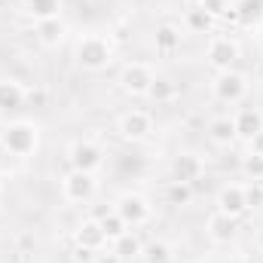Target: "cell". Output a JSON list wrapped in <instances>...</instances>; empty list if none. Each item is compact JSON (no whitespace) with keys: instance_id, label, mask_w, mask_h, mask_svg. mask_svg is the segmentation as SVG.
Returning <instances> with one entry per match:
<instances>
[{"instance_id":"1","label":"cell","mask_w":263,"mask_h":263,"mask_svg":"<svg viewBox=\"0 0 263 263\" xmlns=\"http://www.w3.org/2000/svg\"><path fill=\"white\" fill-rule=\"evenodd\" d=\"M73 62L89 73L107 70L114 65V40L104 34H83L73 46Z\"/></svg>"},{"instance_id":"2","label":"cell","mask_w":263,"mask_h":263,"mask_svg":"<svg viewBox=\"0 0 263 263\" xmlns=\"http://www.w3.org/2000/svg\"><path fill=\"white\" fill-rule=\"evenodd\" d=\"M0 141H3V147H6L9 156L28 159L40 147V126L31 123V120H15V123H9L6 129L0 132Z\"/></svg>"},{"instance_id":"3","label":"cell","mask_w":263,"mask_h":263,"mask_svg":"<svg viewBox=\"0 0 263 263\" xmlns=\"http://www.w3.org/2000/svg\"><path fill=\"white\" fill-rule=\"evenodd\" d=\"M98 193V181L92 172H80V168H67L62 175V199L70 205H86Z\"/></svg>"},{"instance_id":"4","label":"cell","mask_w":263,"mask_h":263,"mask_svg":"<svg viewBox=\"0 0 263 263\" xmlns=\"http://www.w3.org/2000/svg\"><path fill=\"white\" fill-rule=\"evenodd\" d=\"M114 211L126 220L129 230H138V227H147L150 217H153V205L144 193H135V190H126L123 196H117L114 202Z\"/></svg>"},{"instance_id":"5","label":"cell","mask_w":263,"mask_h":263,"mask_svg":"<svg viewBox=\"0 0 263 263\" xmlns=\"http://www.w3.org/2000/svg\"><path fill=\"white\" fill-rule=\"evenodd\" d=\"M248 77L239 73V70H220L214 80H211V95L220 101V104H242L248 98Z\"/></svg>"},{"instance_id":"6","label":"cell","mask_w":263,"mask_h":263,"mask_svg":"<svg viewBox=\"0 0 263 263\" xmlns=\"http://www.w3.org/2000/svg\"><path fill=\"white\" fill-rule=\"evenodd\" d=\"M153 80H156V70L147 65V62H129V65H123L120 77H117L120 89L126 95H132V98H147Z\"/></svg>"},{"instance_id":"7","label":"cell","mask_w":263,"mask_h":263,"mask_svg":"<svg viewBox=\"0 0 263 263\" xmlns=\"http://www.w3.org/2000/svg\"><path fill=\"white\" fill-rule=\"evenodd\" d=\"M239 59H242V46L233 37H227V34H214L208 40V46H205V62L214 67L217 73L220 70H233V65Z\"/></svg>"},{"instance_id":"8","label":"cell","mask_w":263,"mask_h":263,"mask_svg":"<svg viewBox=\"0 0 263 263\" xmlns=\"http://www.w3.org/2000/svg\"><path fill=\"white\" fill-rule=\"evenodd\" d=\"M117 132H120V138L129 141V144L147 141V138L153 135V117H150V110H141V107L126 110V114L120 117V123H117Z\"/></svg>"},{"instance_id":"9","label":"cell","mask_w":263,"mask_h":263,"mask_svg":"<svg viewBox=\"0 0 263 263\" xmlns=\"http://www.w3.org/2000/svg\"><path fill=\"white\" fill-rule=\"evenodd\" d=\"M67 162L70 168H80V172H98L104 165V150L95 144V141H73L67 147Z\"/></svg>"},{"instance_id":"10","label":"cell","mask_w":263,"mask_h":263,"mask_svg":"<svg viewBox=\"0 0 263 263\" xmlns=\"http://www.w3.org/2000/svg\"><path fill=\"white\" fill-rule=\"evenodd\" d=\"M214 205H217L220 214L236 217V220H239L245 211H251V208H248V199H245V184H223V187L217 190V196H214Z\"/></svg>"},{"instance_id":"11","label":"cell","mask_w":263,"mask_h":263,"mask_svg":"<svg viewBox=\"0 0 263 263\" xmlns=\"http://www.w3.org/2000/svg\"><path fill=\"white\" fill-rule=\"evenodd\" d=\"M73 245L98 254V251H104L110 242H107V236H104L101 223H98L95 217H86V220H80V223H77V230H73Z\"/></svg>"},{"instance_id":"12","label":"cell","mask_w":263,"mask_h":263,"mask_svg":"<svg viewBox=\"0 0 263 263\" xmlns=\"http://www.w3.org/2000/svg\"><path fill=\"white\" fill-rule=\"evenodd\" d=\"M205 236H208V242H214V245H230V242L239 236V220H236V217H227V214H220V211H214V214H208V220H205Z\"/></svg>"},{"instance_id":"13","label":"cell","mask_w":263,"mask_h":263,"mask_svg":"<svg viewBox=\"0 0 263 263\" xmlns=\"http://www.w3.org/2000/svg\"><path fill=\"white\" fill-rule=\"evenodd\" d=\"M202 172H205V162H202V156H199V153L184 150V153H178V156L172 159V181L193 184V181L202 178Z\"/></svg>"},{"instance_id":"14","label":"cell","mask_w":263,"mask_h":263,"mask_svg":"<svg viewBox=\"0 0 263 263\" xmlns=\"http://www.w3.org/2000/svg\"><path fill=\"white\" fill-rule=\"evenodd\" d=\"M233 123H236V135L242 141H251L263 129V110L260 107H239L236 117H233Z\"/></svg>"},{"instance_id":"15","label":"cell","mask_w":263,"mask_h":263,"mask_svg":"<svg viewBox=\"0 0 263 263\" xmlns=\"http://www.w3.org/2000/svg\"><path fill=\"white\" fill-rule=\"evenodd\" d=\"M34 34H37V40L46 49H55L67 37V25L62 22V15L59 18H46V22H34Z\"/></svg>"},{"instance_id":"16","label":"cell","mask_w":263,"mask_h":263,"mask_svg":"<svg viewBox=\"0 0 263 263\" xmlns=\"http://www.w3.org/2000/svg\"><path fill=\"white\" fill-rule=\"evenodd\" d=\"M28 101V89L15 80H0V114H12L18 107H25Z\"/></svg>"},{"instance_id":"17","label":"cell","mask_w":263,"mask_h":263,"mask_svg":"<svg viewBox=\"0 0 263 263\" xmlns=\"http://www.w3.org/2000/svg\"><path fill=\"white\" fill-rule=\"evenodd\" d=\"M233 9H236V28L242 31H251L263 22V0H239L233 3Z\"/></svg>"},{"instance_id":"18","label":"cell","mask_w":263,"mask_h":263,"mask_svg":"<svg viewBox=\"0 0 263 263\" xmlns=\"http://www.w3.org/2000/svg\"><path fill=\"white\" fill-rule=\"evenodd\" d=\"M181 28H175V25H159L156 28V34H153V46H156V52L159 55H175L178 49H181Z\"/></svg>"},{"instance_id":"19","label":"cell","mask_w":263,"mask_h":263,"mask_svg":"<svg viewBox=\"0 0 263 263\" xmlns=\"http://www.w3.org/2000/svg\"><path fill=\"white\" fill-rule=\"evenodd\" d=\"M208 138H211V144H217V147H230L233 141H239L233 117H214V120L208 123Z\"/></svg>"},{"instance_id":"20","label":"cell","mask_w":263,"mask_h":263,"mask_svg":"<svg viewBox=\"0 0 263 263\" xmlns=\"http://www.w3.org/2000/svg\"><path fill=\"white\" fill-rule=\"evenodd\" d=\"M22 12L31 15L34 22L59 18L62 15V0H22Z\"/></svg>"},{"instance_id":"21","label":"cell","mask_w":263,"mask_h":263,"mask_svg":"<svg viewBox=\"0 0 263 263\" xmlns=\"http://www.w3.org/2000/svg\"><path fill=\"white\" fill-rule=\"evenodd\" d=\"M184 28H187L190 34H211V31L217 28V18H214L211 12H205L202 6H190V9L184 12Z\"/></svg>"},{"instance_id":"22","label":"cell","mask_w":263,"mask_h":263,"mask_svg":"<svg viewBox=\"0 0 263 263\" xmlns=\"http://www.w3.org/2000/svg\"><path fill=\"white\" fill-rule=\"evenodd\" d=\"M141 263H172L175 260V251H172V245L165 242V239H153V242H147L144 248H141Z\"/></svg>"},{"instance_id":"23","label":"cell","mask_w":263,"mask_h":263,"mask_svg":"<svg viewBox=\"0 0 263 263\" xmlns=\"http://www.w3.org/2000/svg\"><path fill=\"white\" fill-rule=\"evenodd\" d=\"M147 98L153 104H172L178 98V83H172L168 77H156L153 86H150V92H147Z\"/></svg>"},{"instance_id":"24","label":"cell","mask_w":263,"mask_h":263,"mask_svg":"<svg viewBox=\"0 0 263 263\" xmlns=\"http://www.w3.org/2000/svg\"><path fill=\"white\" fill-rule=\"evenodd\" d=\"M165 202L175 205V208H187L193 202V184H184V181H172L165 187Z\"/></svg>"},{"instance_id":"25","label":"cell","mask_w":263,"mask_h":263,"mask_svg":"<svg viewBox=\"0 0 263 263\" xmlns=\"http://www.w3.org/2000/svg\"><path fill=\"white\" fill-rule=\"evenodd\" d=\"M98 223H101V230H104V236H107V242H110V245H114L117 239H123V236L129 233L126 220H123V217H120L117 211H110V214H107V217H101Z\"/></svg>"},{"instance_id":"26","label":"cell","mask_w":263,"mask_h":263,"mask_svg":"<svg viewBox=\"0 0 263 263\" xmlns=\"http://www.w3.org/2000/svg\"><path fill=\"white\" fill-rule=\"evenodd\" d=\"M141 248H144V242H141L132 230L123 236V239H117V242H114V251H117L120 257H126V260H129V257L138 260V257H141Z\"/></svg>"},{"instance_id":"27","label":"cell","mask_w":263,"mask_h":263,"mask_svg":"<svg viewBox=\"0 0 263 263\" xmlns=\"http://www.w3.org/2000/svg\"><path fill=\"white\" fill-rule=\"evenodd\" d=\"M242 172H245L248 181H260L263 178V156H251V153H245V159H242Z\"/></svg>"},{"instance_id":"28","label":"cell","mask_w":263,"mask_h":263,"mask_svg":"<svg viewBox=\"0 0 263 263\" xmlns=\"http://www.w3.org/2000/svg\"><path fill=\"white\" fill-rule=\"evenodd\" d=\"M245 199H248V208H260L263 205V190L251 181V184H245Z\"/></svg>"},{"instance_id":"29","label":"cell","mask_w":263,"mask_h":263,"mask_svg":"<svg viewBox=\"0 0 263 263\" xmlns=\"http://www.w3.org/2000/svg\"><path fill=\"white\" fill-rule=\"evenodd\" d=\"M202 9H205V12H211V15L220 22V15L230 9V3H227V0H205V3H202Z\"/></svg>"},{"instance_id":"30","label":"cell","mask_w":263,"mask_h":263,"mask_svg":"<svg viewBox=\"0 0 263 263\" xmlns=\"http://www.w3.org/2000/svg\"><path fill=\"white\" fill-rule=\"evenodd\" d=\"M95 263H126V257H120L114 248H104V251L95 254Z\"/></svg>"},{"instance_id":"31","label":"cell","mask_w":263,"mask_h":263,"mask_svg":"<svg viewBox=\"0 0 263 263\" xmlns=\"http://www.w3.org/2000/svg\"><path fill=\"white\" fill-rule=\"evenodd\" d=\"M245 144H248V153H251V156H263V129L257 132L251 141H245Z\"/></svg>"},{"instance_id":"32","label":"cell","mask_w":263,"mask_h":263,"mask_svg":"<svg viewBox=\"0 0 263 263\" xmlns=\"http://www.w3.org/2000/svg\"><path fill=\"white\" fill-rule=\"evenodd\" d=\"M73 263H95V251H86V248L73 245Z\"/></svg>"},{"instance_id":"33","label":"cell","mask_w":263,"mask_h":263,"mask_svg":"<svg viewBox=\"0 0 263 263\" xmlns=\"http://www.w3.org/2000/svg\"><path fill=\"white\" fill-rule=\"evenodd\" d=\"M114 211V205H98V208H92V214L89 217H95V220H101V217H107Z\"/></svg>"},{"instance_id":"34","label":"cell","mask_w":263,"mask_h":263,"mask_svg":"<svg viewBox=\"0 0 263 263\" xmlns=\"http://www.w3.org/2000/svg\"><path fill=\"white\" fill-rule=\"evenodd\" d=\"M28 101H31V104H43V101H46V95H43V89H37V92L31 89V92H28Z\"/></svg>"},{"instance_id":"35","label":"cell","mask_w":263,"mask_h":263,"mask_svg":"<svg viewBox=\"0 0 263 263\" xmlns=\"http://www.w3.org/2000/svg\"><path fill=\"white\" fill-rule=\"evenodd\" d=\"M254 248H257V251L263 254V227L257 230V233H254Z\"/></svg>"},{"instance_id":"36","label":"cell","mask_w":263,"mask_h":263,"mask_svg":"<svg viewBox=\"0 0 263 263\" xmlns=\"http://www.w3.org/2000/svg\"><path fill=\"white\" fill-rule=\"evenodd\" d=\"M18 245L22 248H34V236H18Z\"/></svg>"},{"instance_id":"37","label":"cell","mask_w":263,"mask_h":263,"mask_svg":"<svg viewBox=\"0 0 263 263\" xmlns=\"http://www.w3.org/2000/svg\"><path fill=\"white\" fill-rule=\"evenodd\" d=\"M6 156H9V153H6V147H3V141H0V162H3Z\"/></svg>"},{"instance_id":"38","label":"cell","mask_w":263,"mask_h":263,"mask_svg":"<svg viewBox=\"0 0 263 263\" xmlns=\"http://www.w3.org/2000/svg\"><path fill=\"white\" fill-rule=\"evenodd\" d=\"M187 3H190V6H202V3H205V0H187Z\"/></svg>"},{"instance_id":"39","label":"cell","mask_w":263,"mask_h":263,"mask_svg":"<svg viewBox=\"0 0 263 263\" xmlns=\"http://www.w3.org/2000/svg\"><path fill=\"white\" fill-rule=\"evenodd\" d=\"M254 184H257V187H260V190H263V178H260V181H254Z\"/></svg>"}]
</instances>
